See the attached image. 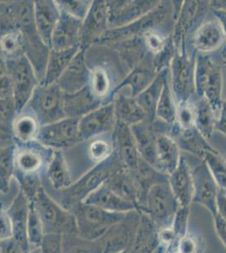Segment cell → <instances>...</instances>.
Segmentation results:
<instances>
[{
	"label": "cell",
	"instance_id": "cell-6",
	"mask_svg": "<svg viewBox=\"0 0 226 253\" xmlns=\"http://www.w3.org/2000/svg\"><path fill=\"white\" fill-rule=\"evenodd\" d=\"M118 156L113 153L106 161L96 164L86 174L67 189L59 191L63 193V203L66 206L75 207L82 203L94 190L106 182L112 171L121 164Z\"/></svg>",
	"mask_w": 226,
	"mask_h": 253
},
{
	"label": "cell",
	"instance_id": "cell-57",
	"mask_svg": "<svg viewBox=\"0 0 226 253\" xmlns=\"http://www.w3.org/2000/svg\"><path fill=\"white\" fill-rule=\"evenodd\" d=\"M218 213L226 221V189L219 188L217 195Z\"/></svg>",
	"mask_w": 226,
	"mask_h": 253
},
{
	"label": "cell",
	"instance_id": "cell-34",
	"mask_svg": "<svg viewBox=\"0 0 226 253\" xmlns=\"http://www.w3.org/2000/svg\"><path fill=\"white\" fill-rule=\"evenodd\" d=\"M49 183L57 191L69 188L72 184L71 174L66 159L61 150H54L46 168Z\"/></svg>",
	"mask_w": 226,
	"mask_h": 253
},
{
	"label": "cell",
	"instance_id": "cell-62",
	"mask_svg": "<svg viewBox=\"0 0 226 253\" xmlns=\"http://www.w3.org/2000/svg\"><path fill=\"white\" fill-rule=\"evenodd\" d=\"M26 253H42V249L40 248H36V249H32Z\"/></svg>",
	"mask_w": 226,
	"mask_h": 253
},
{
	"label": "cell",
	"instance_id": "cell-15",
	"mask_svg": "<svg viewBox=\"0 0 226 253\" xmlns=\"http://www.w3.org/2000/svg\"><path fill=\"white\" fill-rule=\"evenodd\" d=\"M173 26L172 42L177 51L185 47L186 35L203 20L209 3L205 1H184Z\"/></svg>",
	"mask_w": 226,
	"mask_h": 253
},
{
	"label": "cell",
	"instance_id": "cell-13",
	"mask_svg": "<svg viewBox=\"0 0 226 253\" xmlns=\"http://www.w3.org/2000/svg\"><path fill=\"white\" fill-rule=\"evenodd\" d=\"M109 29L107 1H92L89 11L82 22L80 31V49L86 52L96 43L100 37Z\"/></svg>",
	"mask_w": 226,
	"mask_h": 253
},
{
	"label": "cell",
	"instance_id": "cell-64",
	"mask_svg": "<svg viewBox=\"0 0 226 253\" xmlns=\"http://www.w3.org/2000/svg\"><path fill=\"white\" fill-rule=\"evenodd\" d=\"M129 253V250L122 251V252H120V253Z\"/></svg>",
	"mask_w": 226,
	"mask_h": 253
},
{
	"label": "cell",
	"instance_id": "cell-35",
	"mask_svg": "<svg viewBox=\"0 0 226 253\" xmlns=\"http://www.w3.org/2000/svg\"><path fill=\"white\" fill-rule=\"evenodd\" d=\"M170 69L166 68L158 73L155 80L152 81L146 89L135 97L137 103L140 105L143 111L146 113L147 118L149 122L154 121L155 118V109L158 101L162 92L164 84L169 77Z\"/></svg>",
	"mask_w": 226,
	"mask_h": 253
},
{
	"label": "cell",
	"instance_id": "cell-39",
	"mask_svg": "<svg viewBox=\"0 0 226 253\" xmlns=\"http://www.w3.org/2000/svg\"><path fill=\"white\" fill-rule=\"evenodd\" d=\"M14 143L0 147V193L7 194L10 191L13 176L15 172Z\"/></svg>",
	"mask_w": 226,
	"mask_h": 253
},
{
	"label": "cell",
	"instance_id": "cell-2",
	"mask_svg": "<svg viewBox=\"0 0 226 253\" xmlns=\"http://www.w3.org/2000/svg\"><path fill=\"white\" fill-rule=\"evenodd\" d=\"M173 10L172 3L170 2H160L155 9L146 15L135 20L127 26L108 29L104 33L94 45L111 46L123 41L142 37L146 32L158 30L169 18Z\"/></svg>",
	"mask_w": 226,
	"mask_h": 253
},
{
	"label": "cell",
	"instance_id": "cell-33",
	"mask_svg": "<svg viewBox=\"0 0 226 253\" xmlns=\"http://www.w3.org/2000/svg\"><path fill=\"white\" fill-rule=\"evenodd\" d=\"M80 48L55 50L51 49L49 53L48 60L46 63V71L43 81L40 84L48 85L57 83L61 75L66 70L72 60L74 59Z\"/></svg>",
	"mask_w": 226,
	"mask_h": 253
},
{
	"label": "cell",
	"instance_id": "cell-36",
	"mask_svg": "<svg viewBox=\"0 0 226 253\" xmlns=\"http://www.w3.org/2000/svg\"><path fill=\"white\" fill-rule=\"evenodd\" d=\"M178 138L175 140L181 150L188 153V155L203 159L204 154L208 151H216L195 126L188 129L178 128Z\"/></svg>",
	"mask_w": 226,
	"mask_h": 253
},
{
	"label": "cell",
	"instance_id": "cell-22",
	"mask_svg": "<svg viewBox=\"0 0 226 253\" xmlns=\"http://www.w3.org/2000/svg\"><path fill=\"white\" fill-rule=\"evenodd\" d=\"M168 183L181 207H190L193 199L194 187L191 168L183 154H181L176 170L168 176Z\"/></svg>",
	"mask_w": 226,
	"mask_h": 253
},
{
	"label": "cell",
	"instance_id": "cell-31",
	"mask_svg": "<svg viewBox=\"0 0 226 253\" xmlns=\"http://www.w3.org/2000/svg\"><path fill=\"white\" fill-rule=\"evenodd\" d=\"M115 116L117 121L132 126L141 122L148 120L146 113L135 98L118 92L112 98ZM149 121V120H148Z\"/></svg>",
	"mask_w": 226,
	"mask_h": 253
},
{
	"label": "cell",
	"instance_id": "cell-18",
	"mask_svg": "<svg viewBox=\"0 0 226 253\" xmlns=\"http://www.w3.org/2000/svg\"><path fill=\"white\" fill-rule=\"evenodd\" d=\"M112 144L114 153L121 162L131 171L136 172L141 158L131 127L120 122H116L112 131Z\"/></svg>",
	"mask_w": 226,
	"mask_h": 253
},
{
	"label": "cell",
	"instance_id": "cell-53",
	"mask_svg": "<svg viewBox=\"0 0 226 253\" xmlns=\"http://www.w3.org/2000/svg\"><path fill=\"white\" fill-rule=\"evenodd\" d=\"M13 238L11 220L6 210L0 209V242H7Z\"/></svg>",
	"mask_w": 226,
	"mask_h": 253
},
{
	"label": "cell",
	"instance_id": "cell-61",
	"mask_svg": "<svg viewBox=\"0 0 226 253\" xmlns=\"http://www.w3.org/2000/svg\"><path fill=\"white\" fill-rule=\"evenodd\" d=\"M221 61H222V63L224 64V66L226 68V45L224 46L223 49H222V52H221Z\"/></svg>",
	"mask_w": 226,
	"mask_h": 253
},
{
	"label": "cell",
	"instance_id": "cell-38",
	"mask_svg": "<svg viewBox=\"0 0 226 253\" xmlns=\"http://www.w3.org/2000/svg\"><path fill=\"white\" fill-rule=\"evenodd\" d=\"M195 122L194 126L200 132L201 134L209 139L215 131V125L217 122V116L209 102L198 97L194 102Z\"/></svg>",
	"mask_w": 226,
	"mask_h": 253
},
{
	"label": "cell",
	"instance_id": "cell-49",
	"mask_svg": "<svg viewBox=\"0 0 226 253\" xmlns=\"http://www.w3.org/2000/svg\"><path fill=\"white\" fill-rule=\"evenodd\" d=\"M194 103L192 101H184L178 103L177 123L181 129H188L194 126Z\"/></svg>",
	"mask_w": 226,
	"mask_h": 253
},
{
	"label": "cell",
	"instance_id": "cell-63",
	"mask_svg": "<svg viewBox=\"0 0 226 253\" xmlns=\"http://www.w3.org/2000/svg\"><path fill=\"white\" fill-rule=\"evenodd\" d=\"M164 251H165V247L162 246V245H160V248H158L157 250L155 251V253H164Z\"/></svg>",
	"mask_w": 226,
	"mask_h": 253
},
{
	"label": "cell",
	"instance_id": "cell-26",
	"mask_svg": "<svg viewBox=\"0 0 226 253\" xmlns=\"http://www.w3.org/2000/svg\"><path fill=\"white\" fill-rule=\"evenodd\" d=\"M160 245L157 226L148 214L139 212V221L129 253H155Z\"/></svg>",
	"mask_w": 226,
	"mask_h": 253
},
{
	"label": "cell",
	"instance_id": "cell-44",
	"mask_svg": "<svg viewBox=\"0 0 226 253\" xmlns=\"http://www.w3.org/2000/svg\"><path fill=\"white\" fill-rule=\"evenodd\" d=\"M45 236V230L40 216L38 214L34 204L30 200L28 220H27V239L30 249L40 248Z\"/></svg>",
	"mask_w": 226,
	"mask_h": 253
},
{
	"label": "cell",
	"instance_id": "cell-37",
	"mask_svg": "<svg viewBox=\"0 0 226 253\" xmlns=\"http://www.w3.org/2000/svg\"><path fill=\"white\" fill-rule=\"evenodd\" d=\"M37 118L29 112L17 115L13 124V141L14 144H27L36 141L40 130Z\"/></svg>",
	"mask_w": 226,
	"mask_h": 253
},
{
	"label": "cell",
	"instance_id": "cell-14",
	"mask_svg": "<svg viewBox=\"0 0 226 253\" xmlns=\"http://www.w3.org/2000/svg\"><path fill=\"white\" fill-rule=\"evenodd\" d=\"M160 1H107L109 29L127 26L155 9Z\"/></svg>",
	"mask_w": 226,
	"mask_h": 253
},
{
	"label": "cell",
	"instance_id": "cell-5",
	"mask_svg": "<svg viewBox=\"0 0 226 253\" xmlns=\"http://www.w3.org/2000/svg\"><path fill=\"white\" fill-rule=\"evenodd\" d=\"M180 205L175 198L168 181L152 185L147 192L143 205L138 212L146 213L158 230L172 227L175 214Z\"/></svg>",
	"mask_w": 226,
	"mask_h": 253
},
{
	"label": "cell",
	"instance_id": "cell-50",
	"mask_svg": "<svg viewBox=\"0 0 226 253\" xmlns=\"http://www.w3.org/2000/svg\"><path fill=\"white\" fill-rule=\"evenodd\" d=\"M190 207H181L175 214L172 229L177 238H181L188 233V219Z\"/></svg>",
	"mask_w": 226,
	"mask_h": 253
},
{
	"label": "cell",
	"instance_id": "cell-24",
	"mask_svg": "<svg viewBox=\"0 0 226 253\" xmlns=\"http://www.w3.org/2000/svg\"><path fill=\"white\" fill-rule=\"evenodd\" d=\"M63 102L65 117L77 119L104 105L92 92L90 84L77 92L63 93Z\"/></svg>",
	"mask_w": 226,
	"mask_h": 253
},
{
	"label": "cell",
	"instance_id": "cell-59",
	"mask_svg": "<svg viewBox=\"0 0 226 253\" xmlns=\"http://www.w3.org/2000/svg\"><path fill=\"white\" fill-rule=\"evenodd\" d=\"M209 3L213 10H221L226 12V1H212Z\"/></svg>",
	"mask_w": 226,
	"mask_h": 253
},
{
	"label": "cell",
	"instance_id": "cell-20",
	"mask_svg": "<svg viewBox=\"0 0 226 253\" xmlns=\"http://www.w3.org/2000/svg\"><path fill=\"white\" fill-rule=\"evenodd\" d=\"M30 200L26 194L20 190L9 209L6 210L11 220L13 228V240L20 247L23 253L30 249L27 239V220H28Z\"/></svg>",
	"mask_w": 226,
	"mask_h": 253
},
{
	"label": "cell",
	"instance_id": "cell-41",
	"mask_svg": "<svg viewBox=\"0 0 226 253\" xmlns=\"http://www.w3.org/2000/svg\"><path fill=\"white\" fill-rule=\"evenodd\" d=\"M90 87L94 95L100 99L103 104L110 103L109 97H111L113 89H112V80L109 72L103 67H94L90 69Z\"/></svg>",
	"mask_w": 226,
	"mask_h": 253
},
{
	"label": "cell",
	"instance_id": "cell-7",
	"mask_svg": "<svg viewBox=\"0 0 226 253\" xmlns=\"http://www.w3.org/2000/svg\"><path fill=\"white\" fill-rule=\"evenodd\" d=\"M31 201L34 204L40 216L45 234L77 235L76 222L73 213L56 203L43 187Z\"/></svg>",
	"mask_w": 226,
	"mask_h": 253
},
{
	"label": "cell",
	"instance_id": "cell-16",
	"mask_svg": "<svg viewBox=\"0 0 226 253\" xmlns=\"http://www.w3.org/2000/svg\"><path fill=\"white\" fill-rule=\"evenodd\" d=\"M114 105L104 104L79 120V130L82 141H88L112 132L116 125Z\"/></svg>",
	"mask_w": 226,
	"mask_h": 253
},
{
	"label": "cell",
	"instance_id": "cell-47",
	"mask_svg": "<svg viewBox=\"0 0 226 253\" xmlns=\"http://www.w3.org/2000/svg\"><path fill=\"white\" fill-rule=\"evenodd\" d=\"M88 153L90 158L99 164L112 156L114 153V148L112 142L110 143L101 138H94L90 144Z\"/></svg>",
	"mask_w": 226,
	"mask_h": 253
},
{
	"label": "cell",
	"instance_id": "cell-29",
	"mask_svg": "<svg viewBox=\"0 0 226 253\" xmlns=\"http://www.w3.org/2000/svg\"><path fill=\"white\" fill-rule=\"evenodd\" d=\"M82 203L116 213H127L137 210L133 203L115 193L106 182L94 190Z\"/></svg>",
	"mask_w": 226,
	"mask_h": 253
},
{
	"label": "cell",
	"instance_id": "cell-46",
	"mask_svg": "<svg viewBox=\"0 0 226 253\" xmlns=\"http://www.w3.org/2000/svg\"><path fill=\"white\" fill-rule=\"evenodd\" d=\"M58 9L83 21L89 11L92 1L89 0H55Z\"/></svg>",
	"mask_w": 226,
	"mask_h": 253
},
{
	"label": "cell",
	"instance_id": "cell-1",
	"mask_svg": "<svg viewBox=\"0 0 226 253\" xmlns=\"http://www.w3.org/2000/svg\"><path fill=\"white\" fill-rule=\"evenodd\" d=\"M9 12L23 35L25 56L41 83L45 75L51 48L41 38L35 25L34 1H10Z\"/></svg>",
	"mask_w": 226,
	"mask_h": 253
},
{
	"label": "cell",
	"instance_id": "cell-3",
	"mask_svg": "<svg viewBox=\"0 0 226 253\" xmlns=\"http://www.w3.org/2000/svg\"><path fill=\"white\" fill-rule=\"evenodd\" d=\"M129 213H116L93 205L80 203L73 208L77 235L89 241H97L114 224L126 218Z\"/></svg>",
	"mask_w": 226,
	"mask_h": 253
},
{
	"label": "cell",
	"instance_id": "cell-8",
	"mask_svg": "<svg viewBox=\"0 0 226 253\" xmlns=\"http://www.w3.org/2000/svg\"><path fill=\"white\" fill-rule=\"evenodd\" d=\"M63 92L57 84H39L24 111L29 110L40 126L53 124L66 118L63 102Z\"/></svg>",
	"mask_w": 226,
	"mask_h": 253
},
{
	"label": "cell",
	"instance_id": "cell-27",
	"mask_svg": "<svg viewBox=\"0 0 226 253\" xmlns=\"http://www.w3.org/2000/svg\"><path fill=\"white\" fill-rule=\"evenodd\" d=\"M223 28L218 20L201 24L192 36V46L201 53H209L221 48L226 41Z\"/></svg>",
	"mask_w": 226,
	"mask_h": 253
},
{
	"label": "cell",
	"instance_id": "cell-32",
	"mask_svg": "<svg viewBox=\"0 0 226 253\" xmlns=\"http://www.w3.org/2000/svg\"><path fill=\"white\" fill-rule=\"evenodd\" d=\"M157 75L158 72L154 66L137 64V66L134 67L126 77L115 87L112 92V101L113 95L116 93L119 92L124 87H129L131 89L130 95L134 98L137 97V95L149 86Z\"/></svg>",
	"mask_w": 226,
	"mask_h": 253
},
{
	"label": "cell",
	"instance_id": "cell-21",
	"mask_svg": "<svg viewBox=\"0 0 226 253\" xmlns=\"http://www.w3.org/2000/svg\"><path fill=\"white\" fill-rule=\"evenodd\" d=\"M82 22L83 21L60 10V16L52 32L51 49L80 48V31Z\"/></svg>",
	"mask_w": 226,
	"mask_h": 253
},
{
	"label": "cell",
	"instance_id": "cell-60",
	"mask_svg": "<svg viewBox=\"0 0 226 253\" xmlns=\"http://www.w3.org/2000/svg\"><path fill=\"white\" fill-rule=\"evenodd\" d=\"M10 1H0V15L9 12Z\"/></svg>",
	"mask_w": 226,
	"mask_h": 253
},
{
	"label": "cell",
	"instance_id": "cell-10",
	"mask_svg": "<svg viewBox=\"0 0 226 253\" xmlns=\"http://www.w3.org/2000/svg\"><path fill=\"white\" fill-rule=\"evenodd\" d=\"M170 66V82L177 103L192 100L195 95L196 59L182 47L175 53Z\"/></svg>",
	"mask_w": 226,
	"mask_h": 253
},
{
	"label": "cell",
	"instance_id": "cell-25",
	"mask_svg": "<svg viewBox=\"0 0 226 253\" xmlns=\"http://www.w3.org/2000/svg\"><path fill=\"white\" fill-rule=\"evenodd\" d=\"M106 184L121 198L138 205L139 187L135 173L121 163L106 180Z\"/></svg>",
	"mask_w": 226,
	"mask_h": 253
},
{
	"label": "cell",
	"instance_id": "cell-40",
	"mask_svg": "<svg viewBox=\"0 0 226 253\" xmlns=\"http://www.w3.org/2000/svg\"><path fill=\"white\" fill-rule=\"evenodd\" d=\"M178 103L172 92L169 77L164 84L162 92L155 109V118H159L166 124L172 125L177 122Z\"/></svg>",
	"mask_w": 226,
	"mask_h": 253
},
{
	"label": "cell",
	"instance_id": "cell-11",
	"mask_svg": "<svg viewBox=\"0 0 226 253\" xmlns=\"http://www.w3.org/2000/svg\"><path fill=\"white\" fill-rule=\"evenodd\" d=\"M77 118H65L53 124L42 126L37 141L52 150H68L82 141Z\"/></svg>",
	"mask_w": 226,
	"mask_h": 253
},
{
	"label": "cell",
	"instance_id": "cell-23",
	"mask_svg": "<svg viewBox=\"0 0 226 253\" xmlns=\"http://www.w3.org/2000/svg\"><path fill=\"white\" fill-rule=\"evenodd\" d=\"M60 16L55 0L34 1L35 25L43 42L51 48L52 32Z\"/></svg>",
	"mask_w": 226,
	"mask_h": 253
},
{
	"label": "cell",
	"instance_id": "cell-48",
	"mask_svg": "<svg viewBox=\"0 0 226 253\" xmlns=\"http://www.w3.org/2000/svg\"><path fill=\"white\" fill-rule=\"evenodd\" d=\"M142 38L147 51L151 52L153 56H155L166 48L169 43L172 36L165 37L163 34L158 32V30H153L143 34Z\"/></svg>",
	"mask_w": 226,
	"mask_h": 253
},
{
	"label": "cell",
	"instance_id": "cell-28",
	"mask_svg": "<svg viewBox=\"0 0 226 253\" xmlns=\"http://www.w3.org/2000/svg\"><path fill=\"white\" fill-rule=\"evenodd\" d=\"M173 137L164 132L156 134V167L155 169L169 176L180 162L181 152Z\"/></svg>",
	"mask_w": 226,
	"mask_h": 253
},
{
	"label": "cell",
	"instance_id": "cell-45",
	"mask_svg": "<svg viewBox=\"0 0 226 253\" xmlns=\"http://www.w3.org/2000/svg\"><path fill=\"white\" fill-rule=\"evenodd\" d=\"M220 188L226 189V161L216 151H208L203 156Z\"/></svg>",
	"mask_w": 226,
	"mask_h": 253
},
{
	"label": "cell",
	"instance_id": "cell-52",
	"mask_svg": "<svg viewBox=\"0 0 226 253\" xmlns=\"http://www.w3.org/2000/svg\"><path fill=\"white\" fill-rule=\"evenodd\" d=\"M42 253H63V235L46 233L41 247Z\"/></svg>",
	"mask_w": 226,
	"mask_h": 253
},
{
	"label": "cell",
	"instance_id": "cell-30",
	"mask_svg": "<svg viewBox=\"0 0 226 253\" xmlns=\"http://www.w3.org/2000/svg\"><path fill=\"white\" fill-rule=\"evenodd\" d=\"M130 127L135 136L140 158L155 169L157 132H155L154 129L151 122L145 120Z\"/></svg>",
	"mask_w": 226,
	"mask_h": 253
},
{
	"label": "cell",
	"instance_id": "cell-17",
	"mask_svg": "<svg viewBox=\"0 0 226 253\" xmlns=\"http://www.w3.org/2000/svg\"><path fill=\"white\" fill-rule=\"evenodd\" d=\"M15 145V172L25 175L39 174L42 168L47 166L54 151L43 146L37 140Z\"/></svg>",
	"mask_w": 226,
	"mask_h": 253
},
{
	"label": "cell",
	"instance_id": "cell-54",
	"mask_svg": "<svg viewBox=\"0 0 226 253\" xmlns=\"http://www.w3.org/2000/svg\"><path fill=\"white\" fill-rule=\"evenodd\" d=\"M18 29L17 24L9 12L0 15V39L9 32Z\"/></svg>",
	"mask_w": 226,
	"mask_h": 253
},
{
	"label": "cell",
	"instance_id": "cell-12",
	"mask_svg": "<svg viewBox=\"0 0 226 253\" xmlns=\"http://www.w3.org/2000/svg\"><path fill=\"white\" fill-rule=\"evenodd\" d=\"M187 157L194 163L193 166L187 161L192 171L194 187L192 202L206 208L209 213L215 216L218 213L217 195L220 187L203 159L191 155H188Z\"/></svg>",
	"mask_w": 226,
	"mask_h": 253
},
{
	"label": "cell",
	"instance_id": "cell-56",
	"mask_svg": "<svg viewBox=\"0 0 226 253\" xmlns=\"http://www.w3.org/2000/svg\"><path fill=\"white\" fill-rule=\"evenodd\" d=\"M215 130L226 135V98L223 100L221 105V111L218 116L217 122L215 125Z\"/></svg>",
	"mask_w": 226,
	"mask_h": 253
},
{
	"label": "cell",
	"instance_id": "cell-55",
	"mask_svg": "<svg viewBox=\"0 0 226 253\" xmlns=\"http://www.w3.org/2000/svg\"><path fill=\"white\" fill-rule=\"evenodd\" d=\"M213 218H214V222H215L216 234L226 249V221L220 215L219 213L215 214V216H213Z\"/></svg>",
	"mask_w": 226,
	"mask_h": 253
},
{
	"label": "cell",
	"instance_id": "cell-4",
	"mask_svg": "<svg viewBox=\"0 0 226 253\" xmlns=\"http://www.w3.org/2000/svg\"><path fill=\"white\" fill-rule=\"evenodd\" d=\"M222 89L221 66L209 56L199 55L195 66V92L209 102L217 118L223 102Z\"/></svg>",
	"mask_w": 226,
	"mask_h": 253
},
{
	"label": "cell",
	"instance_id": "cell-43",
	"mask_svg": "<svg viewBox=\"0 0 226 253\" xmlns=\"http://www.w3.org/2000/svg\"><path fill=\"white\" fill-rule=\"evenodd\" d=\"M17 117L13 99H0V139L13 141V124Z\"/></svg>",
	"mask_w": 226,
	"mask_h": 253
},
{
	"label": "cell",
	"instance_id": "cell-58",
	"mask_svg": "<svg viewBox=\"0 0 226 253\" xmlns=\"http://www.w3.org/2000/svg\"><path fill=\"white\" fill-rule=\"evenodd\" d=\"M213 11H214V14L216 15L219 22L221 23L226 38V12L221 11V10H213Z\"/></svg>",
	"mask_w": 226,
	"mask_h": 253
},
{
	"label": "cell",
	"instance_id": "cell-19",
	"mask_svg": "<svg viewBox=\"0 0 226 253\" xmlns=\"http://www.w3.org/2000/svg\"><path fill=\"white\" fill-rule=\"evenodd\" d=\"M90 81V68L87 63L86 51L80 49L56 84L63 93H75L88 86Z\"/></svg>",
	"mask_w": 226,
	"mask_h": 253
},
{
	"label": "cell",
	"instance_id": "cell-51",
	"mask_svg": "<svg viewBox=\"0 0 226 253\" xmlns=\"http://www.w3.org/2000/svg\"><path fill=\"white\" fill-rule=\"evenodd\" d=\"M0 99H12V83L4 58L0 54Z\"/></svg>",
	"mask_w": 226,
	"mask_h": 253
},
{
	"label": "cell",
	"instance_id": "cell-9",
	"mask_svg": "<svg viewBox=\"0 0 226 253\" xmlns=\"http://www.w3.org/2000/svg\"><path fill=\"white\" fill-rule=\"evenodd\" d=\"M5 62L11 79L12 99L19 115L26 108L40 81L26 56Z\"/></svg>",
	"mask_w": 226,
	"mask_h": 253
},
{
	"label": "cell",
	"instance_id": "cell-42",
	"mask_svg": "<svg viewBox=\"0 0 226 253\" xmlns=\"http://www.w3.org/2000/svg\"><path fill=\"white\" fill-rule=\"evenodd\" d=\"M0 54L5 60L25 56L23 35L20 30H14L0 39Z\"/></svg>",
	"mask_w": 226,
	"mask_h": 253
}]
</instances>
